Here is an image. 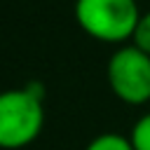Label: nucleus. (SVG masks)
I'll list each match as a JSON object with an SVG mask.
<instances>
[{
	"label": "nucleus",
	"instance_id": "nucleus-1",
	"mask_svg": "<svg viewBox=\"0 0 150 150\" xmlns=\"http://www.w3.org/2000/svg\"><path fill=\"white\" fill-rule=\"evenodd\" d=\"M45 124L42 87L0 91V150H21L30 145Z\"/></svg>",
	"mask_w": 150,
	"mask_h": 150
},
{
	"label": "nucleus",
	"instance_id": "nucleus-2",
	"mask_svg": "<svg viewBox=\"0 0 150 150\" xmlns=\"http://www.w3.org/2000/svg\"><path fill=\"white\" fill-rule=\"evenodd\" d=\"M75 21L94 40L122 45L131 40L141 19L136 0H75Z\"/></svg>",
	"mask_w": 150,
	"mask_h": 150
},
{
	"label": "nucleus",
	"instance_id": "nucleus-3",
	"mask_svg": "<svg viewBox=\"0 0 150 150\" xmlns=\"http://www.w3.org/2000/svg\"><path fill=\"white\" fill-rule=\"evenodd\" d=\"M105 75L120 101L129 105H143L150 101V54L136 45L120 47L110 56Z\"/></svg>",
	"mask_w": 150,
	"mask_h": 150
},
{
	"label": "nucleus",
	"instance_id": "nucleus-4",
	"mask_svg": "<svg viewBox=\"0 0 150 150\" xmlns=\"http://www.w3.org/2000/svg\"><path fill=\"white\" fill-rule=\"evenodd\" d=\"M84 150H134V145L127 136L108 131V134H98L96 138H91Z\"/></svg>",
	"mask_w": 150,
	"mask_h": 150
},
{
	"label": "nucleus",
	"instance_id": "nucleus-5",
	"mask_svg": "<svg viewBox=\"0 0 150 150\" xmlns=\"http://www.w3.org/2000/svg\"><path fill=\"white\" fill-rule=\"evenodd\" d=\"M129 141L134 145V150H150V112L141 115L129 134Z\"/></svg>",
	"mask_w": 150,
	"mask_h": 150
},
{
	"label": "nucleus",
	"instance_id": "nucleus-6",
	"mask_svg": "<svg viewBox=\"0 0 150 150\" xmlns=\"http://www.w3.org/2000/svg\"><path fill=\"white\" fill-rule=\"evenodd\" d=\"M131 45H136L138 49H143L145 54H150V12L141 14L138 23H136V30L131 35Z\"/></svg>",
	"mask_w": 150,
	"mask_h": 150
}]
</instances>
